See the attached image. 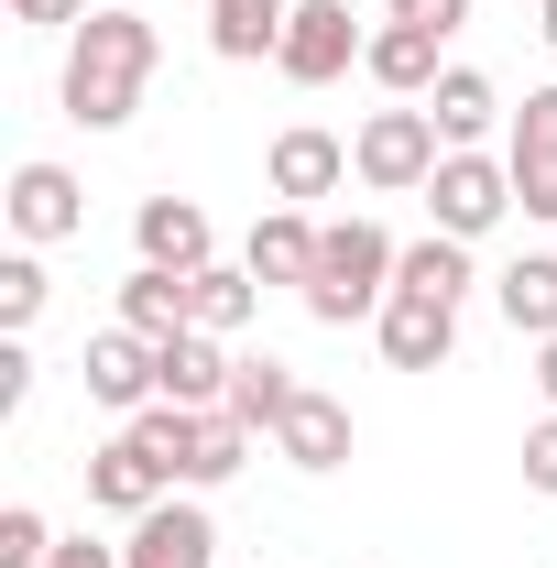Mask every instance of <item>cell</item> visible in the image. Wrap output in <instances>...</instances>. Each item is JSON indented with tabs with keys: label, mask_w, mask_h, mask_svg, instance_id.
Masks as SVG:
<instances>
[{
	"label": "cell",
	"mask_w": 557,
	"mask_h": 568,
	"mask_svg": "<svg viewBox=\"0 0 557 568\" xmlns=\"http://www.w3.org/2000/svg\"><path fill=\"white\" fill-rule=\"evenodd\" d=\"M164 67V33H153V11H88L67 33V77H55V99H67L77 132H121L142 110V88Z\"/></svg>",
	"instance_id": "6da1fadb"
},
{
	"label": "cell",
	"mask_w": 557,
	"mask_h": 568,
	"mask_svg": "<svg viewBox=\"0 0 557 568\" xmlns=\"http://www.w3.org/2000/svg\"><path fill=\"white\" fill-rule=\"evenodd\" d=\"M394 230L383 219H328L317 230V274H306V317L317 328H350V317H383V295H394Z\"/></svg>",
	"instance_id": "7a4b0ae2"
},
{
	"label": "cell",
	"mask_w": 557,
	"mask_h": 568,
	"mask_svg": "<svg viewBox=\"0 0 557 568\" xmlns=\"http://www.w3.org/2000/svg\"><path fill=\"white\" fill-rule=\"evenodd\" d=\"M437 153H448V142H437V121H426V99H416V110H372L361 142H350V175L383 186V197H426Z\"/></svg>",
	"instance_id": "3957f363"
},
{
	"label": "cell",
	"mask_w": 557,
	"mask_h": 568,
	"mask_svg": "<svg viewBox=\"0 0 557 568\" xmlns=\"http://www.w3.org/2000/svg\"><path fill=\"white\" fill-rule=\"evenodd\" d=\"M361 55H372V33L350 22V0H295V22H284V44H274V77L284 88H328Z\"/></svg>",
	"instance_id": "277c9868"
},
{
	"label": "cell",
	"mask_w": 557,
	"mask_h": 568,
	"mask_svg": "<svg viewBox=\"0 0 557 568\" xmlns=\"http://www.w3.org/2000/svg\"><path fill=\"white\" fill-rule=\"evenodd\" d=\"M426 209H437L448 241H482V230H503V209H514V164H503V153H437Z\"/></svg>",
	"instance_id": "5b68a950"
},
{
	"label": "cell",
	"mask_w": 557,
	"mask_h": 568,
	"mask_svg": "<svg viewBox=\"0 0 557 568\" xmlns=\"http://www.w3.org/2000/svg\"><path fill=\"white\" fill-rule=\"evenodd\" d=\"M0 219H11V241L22 252H44V241H77L88 230V186H77L67 164H11V197H0Z\"/></svg>",
	"instance_id": "8992f818"
},
{
	"label": "cell",
	"mask_w": 557,
	"mask_h": 568,
	"mask_svg": "<svg viewBox=\"0 0 557 568\" xmlns=\"http://www.w3.org/2000/svg\"><path fill=\"white\" fill-rule=\"evenodd\" d=\"M372 328H383V361H394V372H437V361L459 351V306H448V295H416V284H394Z\"/></svg>",
	"instance_id": "52a82bcc"
},
{
	"label": "cell",
	"mask_w": 557,
	"mask_h": 568,
	"mask_svg": "<svg viewBox=\"0 0 557 568\" xmlns=\"http://www.w3.org/2000/svg\"><path fill=\"white\" fill-rule=\"evenodd\" d=\"M230 372H241V351H230V339H209V328H175V339H153V383H164V405H198V416H219V405H230Z\"/></svg>",
	"instance_id": "ba28073f"
},
{
	"label": "cell",
	"mask_w": 557,
	"mask_h": 568,
	"mask_svg": "<svg viewBox=\"0 0 557 568\" xmlns=\"http://www.w3.org/2000/svg\"><path fill=\"white\" fill-rule=\"evenodd\" d=\"M121 568H219V525H209V503L164 493V503H153V514L132 525Z\"/></svg>",
	"instance_id": "9c48e42d"
},
{
	"label": "cell",
	"mask_w": 557,
	"mask_h": 568,
	"mask_svg": "<svg viewBox=\"0 0 557 568\" xmlns=\"http://www.w3.org/2000/svg\"><path fill=\"white\" fill-rule=\"evenodd\" d=\"M77 372H88V405H110V416H142V405H164V383H153V339H142V328H99Z\"/></svg>",
	"instance_id": "30bf717a"
},
{
	"label": "cell",
	"mask_w": 557,
	"mask_h": 568,
	"mask_svg": "<svg viewBox=\"0 0 557 568\" xmlns=\"http://www.w3.org/2000/svg\"><path fill=\"white\" fill-rule=\"evenodd\" d=\"M132 241H142V263H164V274H209V263H219V230H209L198 197H142Z\"/></svg>",
	"instance_id": "8fae6325"
},
{
	"label": "cell",
	"mask_w": 557,
	"mask_h": 568,
	"mask_svg": "<svg viewBox=\"0 0 557 568\" xmlns=\"http://www.w3.org/2000/svg\"><path fill=\"white\" fill-rule=\"evenodd\" d=\"M263 175H274L284 209H295V197H340V186H350V142H340V132H317V121H295V132H274Z\"/></svg>",
	"instance_id": "7c38bea8"
},
{
	"label": "cell",
	"mask_w": 557,
	"mask_h": 568,
	"mask_svg": "<svg viewBox=\"0 0 557 568\" xmlns=\"http://www.w3.org/2000/svg\"><path fill=\"white\" fill-rule=\"evenodd\" d=\"M164 493H175V481H164V470L142 459V437H132V426H121L110 448H88V503H99V514H121V525H142V514H153Z\"/></svg>",
	"instance_id": "4fadbf2b"
},
{
	"label": "cell",
	"mask_w": 557,
	"mask_h": 568,
	"mask_svg": "<svg viewBox=\"0 0 557 568\" xmlns=\"http://www.w3.org/2000/svg\"><path fill=\"white\" fill-rule=\"evenodd\" d=\"M274 459H295V470H350V405L306 383L284 405V426H274Z\"/></svg>",
	"instance_id": "5bb4252c"
},
{
	"label": "cell",
	"mask_w": 557,
	"mask_h": 568,
	"mask_svg": "<svg viewBox=\"0 0 557 568\" xmlns=\"http://www.w3.org/2000/svg\"><path fill=\"white\" fill-rule=\"evenodd\" d=\"M361 77H372V88H394V99H426V88L448 77V44H437V33H416V22H372Z\"/></svg>",
	"instance_id": "9a60e30c"
},
{
	"label": "cell",
	"mask_w": 557,
	"mask_h": 568,
	"mask_svg": "<svg viewBox=\"0 0 557 568\" xmlns=\"http://www.w3.org/2000/svg\"><path fill=\"white\" fill-rule=\"evenodd\" d=\"M295 0H209V55L219 67H274Z\"/></svg>",
	"instance_id": "2e32d148"
},
{
	"label": "cell",
	"mask_w": 557,
	"mask_h": 568,
	"mask_svg": "<svg viewBox=\"0 0 557 568\" xmlns=\"http://www.w3.org/2000/svg\"><path fill=\"white\" fill-rule=\"evenodd\" d=\"M426 121H437V142H448V153H482V132L503 121V88H492L482 67H448L437 88H426Z\"/></svg>",
	"instance_id": "e0dca14e"
},
{
	"label": "cell",
	"mask_w": 557,
	"mask_h": 568,
	"mask_svg": "<svg viewBox=\"0 0 557 568\" xmlns=\"http://www.w3.org/2000/svg\"><path fill=\"white\" fill-rule=\"evenodd\" d=\"M121 328H142V339H175V328H198V274L132 263V284H121Z\"/></svg>",
	"instance_id": "ac0fdd59"
},
{
	"label": "cell",
	"mask_w": 557,
	"mask_h": 568,
	"mask_svg": "<svg viewBox=\"0 0 557 568\" xmlns=\"http://www.w3.org/2000/svg\"><path fill=\"white\" fill-rule=\"evenodd\" d=\"M492 306H503V328H514V339H557V252L503 263V274H492Z\"/></svg>",
	"instance_id": "d6986e66"
},
{
	"label": "cell",
	"mask_w": 557,
	"mask_h": 568,
	"mask_svg": "<svg viewBox=\"0 0 557 568\" xmlns=\"http://www.w3.org/2000/svg\"><path fill=\"white\" fill-rule=\"evenodd\" d=\"M241 263H252L263 284H295V295H306V274H317V219H306V209H263Z\"/></svg>",
	"instance_id": "ffe728a7"
},
{
	"label": "cell",
	"mask_w": 557,
	"mask_h": 568,
	"mask_svg": "<svg viewBox=\"0 0 557 568\" xmlns=\"http://www.w3.org/2000/svg\"><path fill=\"white\" fill-rule=\"evenodd\" d=\"M132 437H142V459H153L175 493H198V448H209V416H198V405H142Z\"/></svg>",
	"instance_id": "44dd1931"
},
{
	"label": "cell",
	"mask_w": 557,
	"mask_h": 568,
	"mask_svg": "<svg viewBox=\"0 0 557 568\" xmlns=\"http://www.w3.org/2000/svg\"><path fill=\"white\" fill-rule=\"evenodd\" d=\"M252 317H263V274H252V263H209V274H198V328H209V339H241Z\"/></svg>",
	"instance_id": "7402d4cb"
},
{
	"label": "cell",
	"mask_w": 557,
	"mask_h": 568,
	"mask_svg": "<svg viewBox=\"0 0 557 568\" xmlns=\"http://www.w3.org/2000/svg\"><path fill=\"white\" fill-rule=\"evenodd\" d=\"M295 394H306V383H295V372H284L274 351H263V361H241V372H230V416L252 426V437H274V426H284V405H295Z\"/></svg>",
	"instance_id": "603a6c76"
},
{
	"label": "cell",
	"mask_w": 557,
	"mask_h": 568,
	"mask_svg": "<svg viewBox=\"0 0 557 568\" xmlns=\"http://www.w3.org/2000/svg\"><path fill=\"white\" fill-rule=\"evenodd\" d=\"M394 284H416V295H470V241H448V230H426V241H405V263H394Z\"/></svg>",
	"instance_id": "cb8c5ba5"
},
{
	"label": "cell",
	"mask_w": 557,
	"mask_h": 568,
	"mask_svg": "<svg viewBox=\"0 0 557 568\" xmlns=\"http://www.w3.org/2000/svg\"><path fill=\"white\" fill-rule=\"evenodd\" d=\"M33 317H44V263H33V252H11V263H0V328L22 339Z\"/></svg>",
	"instance_id": "d4e9b609"
},
{
	"label": "cell",
	"mask_w": 557,
	"mask_h": 568,
	"mask_svg": "<svg viewBox=\"0 0 557 568\" xmlns=\"http://www.w3.org/2000/svg\"><path fill=\"white\" fill-rule=\"evenodd\" d=\"M44 558H55V525L33 503H0V568H44Z\"/></svg>",
	"instance_id": "484cf974"
},
{
	"label": "cell",
	"mask_w": 557,
	"mask_h": 568,
	"mask_svg": "<svg viewBox=\"0 0 557 568\" xmlns=\"http://www.w3.org/2000/svg\"><path fill=\"white\" fill-rule=\"evenodd\" d=\"M241 459H252V426L219 405V416H209V448H198V493H219V481H230Z\"/></svg>",
	"instance_id": "4316f807"
},
{
	"label": "cell",
	"mask_w": 557,
	"mask_h": 568,
	"mask_svg": "<svg viewBox=\"0 0 557 568\" xmlns=\"http://www.w3.org/2000/svg\"><path fill=\"white\" fill-rule=\"evenodd\" d=\"M503 164H514V209L557 219V153H503Z\"/></svg>",
	"instance_id": "83f0119b"
},
{
	"label": "cell",
	"mask_w": 557,
	"mask_h": 568,
	"mask_svg": "<svg viewBox=\"0 0 557 568\" xmlns=\"http://www.w3.org/2000/svg\"><path fill=\"white\" fill-rule=\"evenodd\" d=\"M503 153H557V88H525V110H514Z\"/></svg>",
	"instance_id": "f1b7e54d"
},
{
	"label": "cell",
	"mask_w": 557,
	"mask_h": 568,
	"mask_svg": "<svg viewBox=\"0 0 557 568\" xmlns=\"http://www.w3.org/2000/svg\"><path fill=\"white\" fill-rule=\"evenodd\" d=\"M383 22H416V33H437V44H448V33L470 22V0H394Z\"/></svg>",
	"instance_id": "f546056e"
},
{
	"label": "cell",
	"mask_w": 557,
	"mask_h": 568,
	"mask_svg": "<svg viewBox=\"0 0 557 568\" xmlns=\"http://www.w3.org/2000/svg\"><path fill=\"white\" fill-rule=\"evenodd\" d=\"M525 493H547V503H557V416H547V426H525Z\"/></svg>",
	"instance_id": "4dcf8cb0"
},
{
	"label": "cell",
	"mask_w": 557,
	"mask_h": 568,
	"mask_svg": "<svg viewBox=\"0 0 557 568\" xmlns=\"http://www.w3.org/2000/svg\"><path fill=\"white\" fill-rule=\"evenodd\" d=\"M11 22H22V33H77L88 0H11Z\"/></svg>",
	"instance_id": "1f68e13d"
},
{
	"label": "cell",
	"mask_w": 557,
	"mask_h": 568,
	"mask_svg": "<svg viewBox=\"0 0 557 568\" xmlns=\"http://www.w3.org/2000/svg\"><path fill=\"white\" fill-rule=\"evenodd\" d=\"M22 394H33V351L0 339V416H22Z\"/></svg>",
	"instance_id": "d6a6232c"
},
{
	"label": "cell",
	"mask_w": 557,
	"mask_h": 568,
	"mask_svg": "<svg viewBox=\"0 0 557 568\" xmlns=\"http://www.w3.org/2000/svg\"><path fill=\"white\" fill-rule=\"evenodd\" d=\"M44 568H121V547H99V536H55V558Z\"/></svg>",
	"instance_id": "836d02e7"
},
{
	"label": "cell",
	"mask_w": 557,
	"mask_h": 568,
	"mask_svg": "<svg viewBox=\"0 0 557 568\" xmlns=\"http://www.w3.org/2000/svg\"><path fill=\"white\" fill-rule=\"evenodd\" d=\"M536 394H547V416H557V339H536Z\"/></svg>",
	"instance_id": "e575fe53"
},
{
	"label": "cell",
	"mask_w": 557,
	"mask_h": 568,
	"mask_svg": "<svg viewBox=\"0 0 557 568\" xmlns=\"http://www.w3.org/2000/svg\"><path fill=\"white\" fill-rule=\"evenodd\" d=\"M536 33H547V55H557V0H547V22H536Z\"/></svg>",
	"instance_id": "d590c367"
}]
</instances>
